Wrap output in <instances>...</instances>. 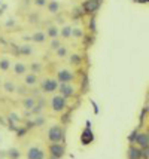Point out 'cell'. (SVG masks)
Wrapping results in <instances>:
<instances>
[{
	"mask_svg": "<svg viewBox=\"0 0 149 159\" xmlns=\"http://www.w3.org/2000/svg\"><path fill=\"white\" fill-rule=\"evenodd\" d=\"M64 137V131L61 126L58 125H54L48 129V139H49L51 143H61Z\"/></svg>",
	"mask_w": 149,
	"mask_h": 159,
	"instance_id": "1",
	"label": "cell"
},
{
	"mask_svg": "<svg viewBox=\"0 0 149 159\" xmlns=\"http://www.w3.org/2000/svg\"><path fill=\"white\" fill-rule=\"evenodd\" d=\"M51 107H52L54 111H63L67 107V101H66L64 97L57 94V95H54V97L51 98Z\"/></svg>",
	"mask_w": 149,
	"mask_h": 159,
	"instance_id": "2",
	"label": "cell"
},
{
	"mask_svg": "<svg viewBox=\"0 0 149 159\" xmlns=\"http://www.w3.org/2000/svg\"><path fill=\"white\" fill-rule=\"evenodd\" d=\"M75 79V73L69 69H61L57 71V82L58 83H70Z\"/></svg>",
	"mask_w": 149,
	"mask_h": 159,
	"instance_id": "3",
	"label": "cell"
},
{
	"mask_svg": "<svg viewBox=\"0 0 149 159\" xmlns=\"http://www.w3.org/2000/svg\"><path fill=\"white\" fill-rule=\"evenodd\" d=\"M40 88L45 94H51V92H55L58 88V82L57 79H43L40 83Z\"/></svg>",
	"mask_w": 149,
	"mask_h": 159,
	"instance_id": "4",
	"label": "cell"
},
{
	"mask_svg": "<svg viewBox=\"0 0 149 159\" xmlns=\"http://www.w3.org/2000/svg\"><path fill=\"white\" fill-rule=\"evenodd\" d=\"M57 89L60 91V95L64 98H70L72 95H75V86L72 83H60Z\"/></svg>",
	"mask_w": 149,
	"mask_h": 159,
	"instance_id": "5",
	"label": "cell"
},
{
	"mask_svg": "<svg viewBox=\"0 0 149 159\" xmlns=\"http://www.w3.org/2000/svg\"><path fill=\"white\" fill-rule=\"evenodd\" d=\"M49 153L52 155V158H55V159L63 158L64 146L61 144V143H52V144L49 146Z\"/></svg>",
	"mask_w": 149,
	"mask_h": 159,
	"instance_id": "6",
	"label": "cell"
},
{
	"mask_svg": "<svg viewBox=\"0 0 149 159\" xmlns=\"http://www.w3.org/2000/svg\"><path fill=\"white\" fill-rule=\"evenodd\" d=\"M27 159H45V152L40 147L33 146L27 150Z\"/></svg>",
	"mask_w": 149,
	"mask_h": 159,
	"instance_id": "7",
	"label": "cell"
},
{
	"mask_svg": "<svg viewBox=\"0 0 149 159\" xmlns=\"http://www.w3.org/2000/svg\"><path fill=\"white\" fill-rule=\"evenodd\" d=\"M134 143H137L140 147H148V146H149V135H148V132H139V134L136 135Z\"/></svg>",
	"mask_w": 149,
	"mask_h": 159,
	"instance_id": "8",
	"label": "cell"
},
{
	"mask_svg": "<svg viewBox=\"0 0 149 159\" xmlns=\"http://www.w3.org/2000/svg\"><path fill=\"white\" fill-rule=\"evenodd\" d=\"M82 7H84V11H85V12L92 14V12H95V11H97V7H99V2H97V0H86V2H84Z\"/></svg>",
	"mask_w": 149,
	"mask_h": 159,
	"instance_id": "9",
	"label": "cell"
},
{
	"mask_svg": "<svg viewBox=\"0 0 149 159\" xmlns=\"http://www.w3.org/2000/svg\"><path fill=\"white\" fill-rule=\"evenodd\" d=\"M46 6H48V12L52 15H55L60 12V3H58L57 0H51V2H48Z\"/></svg>",
	"mask_w": 149,
	"mask_h": 159,
	"instance_id": "10",
	"label": "cell"
},
{
	"mask_svg": "<svg viewBox=\"0 0 149 159\" xmlns=\"http://www.w3.org/2000/svg\"><path fill=\"white\" fill-rule=\"evenodd\" d=\"M27 69H29V67H27L24 62H21V61L15 62L14 64V73L15 75H24V73L27 71Z\"/></svg>",
	"mask_w": 149,
	"mask_h": 159,
	"instance_id": "11",
	"label": "cell"
},
{
	"mask_svg": "<svg viewBox=\"0 0 149 159\" xmlns=\"http://www.w3.org/2000/svg\"><path fill=\"white\" fill-rule=\"evenodd\" d=\"M24 82L27 86H35L36 83H37V76H36L35 73H27L26 77H24Z\"/></svg>",
	"mask_w": 149,
	"mask_h": 159,
	"instance_id": "12",
	"label": "cell"
},
{
	"mask_svg": "<svg viewBox=\"0 0 149 159\" xmlns=\"http://www.w3.org/2000/svg\"><path fill=\"white\" fill-rule=\"evenodd\" d=\"M45 34L48 36V37H51V39H58V36H60V30H58L55 25H49Z\"/></svg>",
	"mask_w": 149,
	"mask_h": 159,
	"instance_id": "13",
	"label": "cell"
},
{
	"mask_svg": "<svg viewBox=\"0 0 149 159\" xmlns=\"http://www.w3.org/2000/svg\"><path fill=\"white\" fill-rule=\"evenodd\" d=\"M94 139V135H92V132L90 129H85V131L82 132V135H81V140H82V143L84 144H90Z\"/></svg>",
	"mask_w": 149,
	"mask_h": 159,
	"instance_id": "14",
	"label": "cell"
},
{
	"mask_svg": "<svg viewBox=\"0 0 149 159\" xmlns=\"http://www.w3.org/2000/svg\"><path fill=\"white\" fill-rule=\"evenodd\" d=\"M31 40L35 42V43H43V42L46 40V34L42 33V31H36L35 34L31 36Z\"/></svg>",
	"mask_w": 149,
	"mask_h": 159,
	"instance_id": "15",
	"label": "cell"
},
{
	"mask_svg": "<svg viewBox=\"0 0 149 159\" xmlns=\"http://www.w3.org/2000/svg\"><path fill=\"white\" fill-rule=\"evenodd\" d=\"M128 159H140V149L130 147L128 149Z\"/></svg>",
	"mask_w": 149,
	"mask_h": 159,
	"instance_id": "16",
	"label": "cell"
},
{
	"mask_svg": "<svg viewBox=\"0 0 149 159\" xmlns=\"http://www.w3.org/2000/svg\"><path fill=\"white\" fill-rule=\"evenodd\" d=\"M60 36H61L63 39L72 37V25H64V27L60 30Z\"/></svg>",
	"mask_w": 149,
	"mask_h": 159,
	"instance_id": "17",
	"label": "cell"
},
{
	"mask_svg": "<svg viewBox=\"0 0 149 159\" xmlns=\"http://www.w3.org/2000/svg\"><path fill=\"white\" fill-rule=\"evenodd\" d=\"M69 62H70L72 66H79V64L82 62V57L79 55V54H72Z\"/></svg>",
	"mask_w": 149,
	"mask_h": 159,
	"instance_id": "18",
	"label": "cell"
},
{
	"mask_svg": "<svg viewBox=\"0 0 149 159\" xmlns=\"http://www.w3.org/2000/svg\"><path fill=\"white\" fill-rule=\"evenodd\" d=\"M3 86H5V91H6V92H9V94H12V92H15V91H16V85H15L14 82H9V80L3 83Z\"/></svg>",
	"mask_w": 149,
	"mask_h": 159,
	"instance_id": "19",
	"label": "cell"
},
{
	"mask_svg": "<svg viewBox=\"0 0 149 159\" xmlns=\"http://www.w3.org/2000/svg\"><path fill=\"white\" fill-rule=\"evenodd\" d=\"M9 67H11V61H9L7 58H2V60H0V70H2V71H7Z\"/></svg>",
	"mask_w": 149,
	"mask_h": 159,
	"instance_id": "20",
	"label": "cell"
},
{
	"mask_svg": "<svg viewBox=\"0 0 149 159\" xmlns=\"http://www.w3.org/2000/svg\"><path fill=\"white\" fill-rule=\"evenodd\" d=\"M22 106L26 107V109H33V107H36V104H35V100L33 98H24V101H22Z\"/></svg>",
	"mask_w": 149,
	"mask_h": 159,
	"instance_id": "21",
	"label": "cell"
},
{
	"mask_svg": "<svg viewBox=\"0 0 149 159\" xmlns=\"http://www.w3.org/2000/svg\"><path fill=\"white\" fill-rule=\"evenodd\" d=\"M30 70H31V73L37 75L39 71H42V64H40V62H31V66H30Z\"/></svg>",
	"mask_w": 149,
	"mask_h": 159,
	"instance_id": "22",
	"label": "cell"
},
{
	"mask_svg": "<svg viewBox=\"0 0 149 159\" xmlns=\"http://www.w3.org/2000/svg\"><path fill=\"white\" fill-rule=\"evenodd\" d=\"M72 36H73V37H76V39H81V37L84 36V31H82L81 28L72 27Z\"/></svg>",
	"mask_w": 149,
	"mask_h": 159,
	"instance_id": "23",
	"label": "cell"
},
{
	"mask_svg": "<svg viewBox=\"0 0 149 159\" xmlns=\"http://www.w3.org/2000/svg\"><path fill=\"white\" fill-rule=\"evenodd\" d=\"M20 52L24 54V55H30V54L33 52V49H31V46H29V45H24V46H21Z\"/></svg>",
	"mask_w": 149,
	"mask_h": 159,
	"instance_id": "24",
	"label": "cell"
},
{
	"mask_svg": "<svg viewBox=\"0 0 149 159\" xmlns=\"http://www.w3.org/2000/svg\"><path fill=\"white\" fill-rule=\"evenodd\" d=\"M55 51H57L58 57H66V54H67V48H66V46H60V48H57Z\"/></svg>",
	"mask_w": 149,
	"mask_h": 159,
	"instance_id": "25",
	"label": "cell"
},
{
	"mask_svg": "<svg viewBox=\"0 0 149 159\" xmlns=\"http://www.w3.org/2000/svg\"><path fill=\"white\" fill-rule=\"evenodd\" d=\"M61 46V43H60V40H57V39H52V42H51V49H57Z\"/></svg>",
	"mask_w": 149,
	"mask_h": 159,
	"instance_id": "26",
	"label": "cell"
},
{
	"mask_svg": "<svg viewBox=\"0 0 149 159\" xmlns=\"http://www.w3.org/2000/svg\"><path fill=\"white\" fill-rule=\"evenodd\" d=\"M11 158H14V159H18L20 158V152L16 150V149H11Z\"/></svg>",
	"mask_w": 149,
	"mask_h": 159,
	"instance_id": "27",
	"label": "cell"
},
{
	"mask_svg": "<svg viewBox=\"0 0 149 159\" xmlns=\"http://www.w3.org/2000/svg\"><path fill=\"white\" fill-rule=\"evenodd\" d=\"M46 3H48V0H35V5L39 7L42 6H46Z\"/></svg>",
	"mask_w": 149,
	"mask_h": 159,
	"instance_id": "28",
	"label": "cell"
},
{
	"mask_svg": "<svg viewBox=\"0 0 149 159\" xmlns=\"http://www.w3.org/2000/svg\"><path fill=\"white\" fill-rule=\"evenodd\" d=\"M97 2H99V0H97Z\"/></svg>",
	"mask_w": 149,
	"mask_h": 159,
	"instance_id": "29",
	"label": "cell"
}]
</instances>
